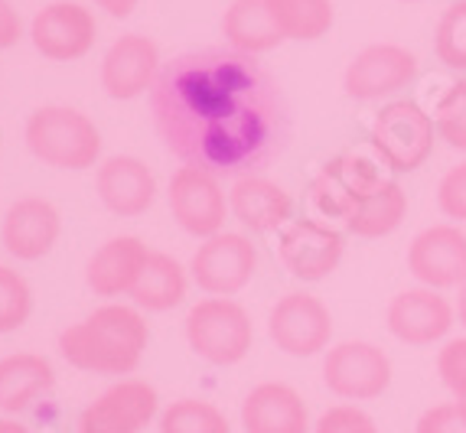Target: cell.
I'll return each instance as SVG.
<instances>
[{
	"mask_svg": "<svg viewBox=\"0 0 466 433\" xmlns=\"http://www.w3.org/2000/svg\"><path fill=\"white\" fill-rule=\"evenodd\" d=\"M160 140L177 160L216 176H255L290 144V108L258 55L228 46L170 59L150 88Z\"/></svg>",
	"mask_w": 466,
	"mask_h": 433,
	"instance_id": "6da1fadb",
	"label": "cell"
},
{
	"mask_svg": "<svg viewBox=\"0 0 466 433\" xmlns=\"http://www.w3.org/2000/svg\"><path fill=\"white\" fill-rule=\"evenodd\" d=\"M150 342V326L140 309L105 303L59 336V356L78 371L92 375H131Z\"/></svg>",
	"mask_w": 466,
	"mask_h": 433,
	"instance_id": "7a4b0ae2",
	"label": "cell"
},
{
	"mask_svg": "<svg viewBox=\"0 0 466 433\" xmlns=\"http://www.w3.org/2000/svg\"><path fill=\"white\" fill-rule=\"evenodd\" d=\"M26 147L56 170H92L101 156V134L88 115L66 105H46L26 117Z\"/></svg>",
	"mask_w": 466,
	"mask_h": 433,
	"instance_id": "3957f363",
	"label": "cell"
},
{
	"mask_svg": "<svg viewBox=\"0 0 466 433\" xmlns=\"http://www.w3.org/2000/svg\"><path fill=\"white\" fill-rule=\"evenodd\" d=\"M437 124L434 115L420 108L418 101H391L375 115L372 131V150L391 173H414L420 170L428 156L434 154Z\"/></svg>",
	"mask_w": 466,
	"mask_h": 433,
	"instance_id": "277c9868",
	"label": "cell"
},
{
	"mask_svg": "<svg viewBox=\"0 0 466 433\" xmlns=\"http://www.w3.org/2000/svg\"><path fill=\"white\" fill-rule=\"evenodd\" d=\"M187 342L202 362L238 365L251 352L255 326L232 297H206L189 309Z\"/></svg>",
	"mask_w": 466,
	"mask_h": 433,
	"instance_id": "5b68a950",
	"label": "cell"
},
{
	"mask_svg": "<svg viewBox=\"0 0 466 433\" xmlns=\"http://www.w3.org/2000/svg\"><path fill=\"white\" fill-rule=\"evenodd\" d=\"M323 385L342 401H375L391 385V358L375 342L350 339L327 348Z\"/></svg>",
	"mask_w": 466,
	"mask_h": 433,
	"instance_id": "8992f818",
	"label": "cell"
},
{
	"mask_svg": "<svg viewBox=\"0 0 466 433\" xmlns=\"http://www.w3.org/2000/svg\"><path fill=\"white\" fill-rule=\"evenodd\" d=\"M258 267V251L248 235L218 232L202 238L189 261V277L209 297H235L251 284Z\"/></svg>",
	"mask_w": 466,
	"mask_h": 433,
	"instance_id": "52a82bcc",
	"label": "cell"
},
{
	"mask_svg": "<svg viewBox=\"0 0 466 433\" xmlns=\"http://www.w3.org/2000/svg\"><path fill=\"white\" fill-rule=\"evenodd\" d=\"M268 336L284 356L294 358H313L319 352H327L329 339H333V317L329 307L319 297L303 294H284L271 307L268 317Z\"/></svg>",
	"mask_w": 466,
	"mask_h": 433,
	"instance_id": "ba28073f",
	"label": "cell"
},
{
	"mask_svg": "<svg viewBox=\"0 0 466 433\" xmlns=\"http://www.w3.org/2000/svg\"><path fill=\"white\" fill-rule=\"evenodd\" d=\"M167 202L177 218V225L193 238H212L222 232L228 212V199L218 186L216 173H206L199 166H179L167 186Z\"/></svg>",
	"mask_w": 466,
	"mask_h": 433,
	"instance_id": "9c48e42d",
	"label": "cell"
},
{
	"mask_svg": "<svg viewBox=\"0 0 466 433\" xmlns=\"http://www.w3.org/2000/svg\"><path fill=\"white\" fill-rule=\"evenodd\" d=\"M381 186V173L369 156L339 154L319 166L310 183V202L319 216L346 218Z\"/></svg>",
	"mask_w": 466,
	"mask_h": 433,
	"instance_id": "30bf717a",
	"label": "cell"
},
{
	"mask_svg": "<svg viewBox=\"0 0 466 433\" xmlns=\"http://www.w3.org/2000/svg\"><path fill=\"white\" fill-rule=\"evenodd\" d=\"M342 251H346L342 232H336L333 225L319 222V218H294L288 228H280V264L297 280L317 284V280L329 277L339 267Z\"/></svg>",
	"mask_w": 466,
	"mask_h": 433,
	"instance_id": "8fae6325",
	"label": "cell"
},
{
	"mask_svg": "<svg viewBox=\"0 0 466 433\" xmlns=\"http://www.w3.org/2000/svg\"><path fill=\"white\" fill-rule=\"evenodd\" d=\"M418 78V55L398 43H375L346 65L342 88L356 101H379L408 88Z\"/></svg>",
	"mask_w": 466,
	"mask_h": 433,
	"instance_id": "7c38bea8",
	"label": "cell"
},
{
	"mask_svg": "<svg viewBox=\"0 0 466 433\" xmlns=\"http://www.w3.org/2000/svg\"><path fill=\"white\" fill-rule=\"evenodd\" d=\"M157 388L140 378H125L78 414L76 433H140L157 418Z\"/></svg>",
	"mask_w": 466,
	"mask_h": 433,
	"instance_id": "4fadbf2b",
	"label": "cell"
},
{
	"mask_svg": "<svg viewBox=\"0 0 466 433\" xmlns=\"http://www.w3.org/2000/svg\"><path fill=\"white\" fill-rule=\"evenodd\" d=\"M408 271L420 287L451 290L466 277V232L460 225H431L408 245Z\"/></svg>",
	"mask_w": 466,
	"mask_h": 433,
	"instance_id": "5bb4252c",
	"label": "cell"
},
{
	"mask_svg": "<svg viewBox=\"0 0 466 433\" xmlns=\"http://www.w3.org/2000/svg\"><path fill=\"white\" fill-rule=\"evenodd\" d=\"M98 36L95 14L72 0H56L43 7L30 24V39L36 53L49 62H76L88 55Z\"/></svg>",
	"mask_w": 466,
	"mask_h": 433,
	"instance_id": "9a60e30c",
	"label": "cell"
},
{
	"mask_svg": "<svg viewBox=\"0 0 466 433\" xmlns=\"http://www.w3.org/2000/svg\"><path fill=\"white\" fill-rule=\"evenodd\" d=\"M453 319H457V307L441 290H431V287L401 290L398 297H391L389 313H385L389 333L414 348L441 342L453 329Z\"/></svg>",
	"mask_w": 466,
	"mask_h": 433,
	"instance_id": "2e32d148",
	"label": "cell"
},
{
	"mask_svg": "<svg viewBox=\"0 0 466 433\" xmlns=\"http://www.w3.org/2000/svg\"><path fill=\"white\" fill-rule=\"evenodd\" d=\"M160 49L150 36L125 33L101 59V88L115 101H131L150 92L160 76Z\"/></svg>",
	"mask_w": 466,
	"mask_h": 433,
	"instance_id": "e0dca14e",
	"label": "cell"
},
{
	"mask_svg": "<svg viewBox=\"0 0 466 433\" xmlns=\"http://www.w3.org/2000/svg\"><path fill=\"white\" fill-rule=\"evenodd\" d=\"M59 232H63V218L53 202L39 199V196H24L4 216L0 241L16 261H39L56 247Z\"/></svg>",
	"mask_w": 466,
	"mask_h": 433,
	"instance_id": "ac0fdd59",
	"label": "cell"
},
{
	"mask_svg": "<svg viewBox=\"0 0 466 433\" xmlns=\"http://www.w3.org/2000/svg\"><path fill=\"white\" fill-rule=\"evenodd\" d=\"M98 199L101 206L117 218H137L154 206L157 199V179L150 166L137 156L117 154L98 166Z\"/></svg>",
	"mask_w": 466,
	"mask_h": 433,
	"instance_id": "d6986e66",
	"label": "cell"
},
{
	"mask_svg": "<svg viewBox=\"0 0 466 433\" xmlns=\"http://www.w3.org/2000/svg\"><path fill=\"white\" fill-rule=\"evenodd\" d=\"M245 433H310V410L284 381H261L241 401Z\"/></svg>",
	"mask_w": 466,
	"mask_h": 433,
	"instance_id": "ffe728a7",
	"label": "cell"
},
{
	"mask_svg": "<svg viewBox=\"0 0 466 433\" xmlns=\"http://www.w3.org/2000/svg\"><path fill=\"white\" fill-rule=\"evenodd\" d=\"M228 212L241 222V228H248L255 235L280 232L294 222V199L284 186L274 179L261 176H241L235 179L232 193H228Z\"/></svg>",
	"mask_w": 466,
	"mask_h": 433,
	"instance_id": "44dd1931",
	"label": "cell"
},
{
	"mask_svg": "<svg viewBox=\"0 0 466 433\" xmlns=\"http://www.w3.org/2000/svg\"><path fill=\"white\" fill-rule=\"evenodd\" d=\"M147 245L134 235L111 238L92 255L86 267V284L95 297H125L140 280V271L147 267Z\"/></svg>",
	"mask_w": 466,
	"mask_h": 433,
	"instance_id": "7402d4cb",
	"label": "cell"
},
{
	"mask_svg": "<svg viewBox=\"0 0 466 433\" xmlns=\"http://www.w3.org/2000/svg\"><path fill=\"white\" fill-rule=\"evenodd\" d=\"M53 381L56 371L49 358L33 356V352H16V356L0 358V410L20 414L36 398L46 395Z\"/></svg>",
	"mask_w": 466,
	"mask_h": 433,
	"instance_id": "603a6c76",
	"label": "cell"
},
{
	"mask_svg": "<svg viewBox=\"0 0 466 433\" xmlns=\"http://www.w3.org/2000/svg\"><path fill=\"white\" fill-rule=\"evenodd\" d=\"M222 36H226L228 49L245 55L271 53L284 43L268 14V0H232L222 16Z\"/></svg>",
	"mask_w": 466,
	"mask_h": 433,
	"instance_id": "cb8c5ba5",
	"label": "cell"
},
{
	"mask_svg": "<svg viewBox=\"0 0 466 433\" xmlns=\"http://www.w3.org/2000/svg\"><path fill=\"white\" fill-rule=\"evenodd\" d=\"M183 297H187V271H183V264L170 255L150 251L147 267L140 271V280L131 290L134 307L147 309V313H167V309L179 307Z\"/></svg>",
	"mask_w": 466,
	"mask_h": 433,
	"instance_id": "d4e9b609",
	"label": "cell"
},
{
	"mask_svg": "<svg viewBox=\"0 0 466 433\" xmlns=\"http://www.w3.org/2000/svg\"><path fill=\"white\" fill-rule=\"evenodd\" d=\"M404 216H408V193L395 179H381L379 189L346 218V232L356 238H385L401 228Z\"/></svg>",
	"mask_w": 466,
	"mask_h": 433,
	"instance_id": "484cf974",
	"label": "cell"
},
{
	"mask_svg": "<svg viewBox=\"0 0 466 433\" xmlns=\"http://www.w3.org/2000/svg\"><path fill=\"white\" fill-rule=\"evenodd\" d=\"M268 14L284 39L313 43L336 24L333 0H268Z\"/></svg>",
	"mask_w": 466,
	"mask_h": 433,
	"instance_id": "4316f807",
	"label": "cell"
},
{
	"mask_svg": "<svg viewBox=\"0 0 466 433\" xmlns=\"http://www.w3.org/2000/svg\"><path fill=\"white\" fill-rule=\"evenodd\" d=\"M160 433H232V424L216 404L179 398L160 410Z\"/></svg>",
	"mask_w": 466,
	"mask_h": 433,
	"instance_id": "83f0119b",
	"label": "cell"
},
{
	"mask_svg": "<svg viewBox=\"0 0 466 433\" xmlns=\"http://www.w3.org/2000/svg\"><path fill=\"white\" fill-rule=\"evenodd\" d=\"M437 59L453 72H466V0H453L434 30Z\"/></svg>",
	"mask_w": 466,
	"mask_h": 433,
	"instance_id": "f1b7e54d",
	"label": "cell"
},
{
	"mask_svg": "<svg viewBox=\"0 0 466 433\" xmlns=\"http://www.w3.org/2000/svg\"><path fill=\"white\" fill-rule=\"evenodd\" d=\"M437 137L453 150H466V78H457L447 92L437 98L434 108Z\"/></svg>",
	"mask_w": 466,
	"mask_h": 433,
	"instance_id": "f546056e",
	"label": "cell"
},
{
	"mask_svg": "<svg viewBox=\"0 0 466 433\" xmlns=\"http://www.w3.org/2000/svg\"><path fill=\"white\" fill-rule=\"evenodd\" d=\"M33 313V294L30 284L16 271L0 264V336L16 333Z\"/></svg>",
	"mask_w": 466,
	"mask_h": 433,
	"instance_id": "4dcf8cb0",
	"label": "cell"
},
{
	"mask_svg": "<svg viewBox=\"0 0 466 433\" xmlns=\"http://www.w3.org/2000/svg\"><path fill=\"white\" fill-rule=\"evenodd\" d=\"M437 375L453 398H466V336L443 342L437 352Z\"/></svg>",
	"mask_w": 466,
	"mask_h": 433,
	"instance_id": "1f68e13d",
	"label": "cell"
},
{
	"mask_svg": "<svg viewBox=\"0 0 466 433\" xmlns=\"http://www.w3.org/2000/svg\"><path fill=\"white\" fill-rule=\"evenodd\" d=\"M313 433H381L375 420L356 404H336L323 410V418L313 424Z\"/></svg>",
	"mask_w": 466,
	"mask_h": 433,
	"instance_id": "d6a6232c",
	"label": "cell"
},
{
	"mask_svg": "<svg viewBox=\"0 0 466 433\" xmlns=\"http://www.w3.org/2000/svg\"><path fill=\"white\" fill-rule=\"evenodd\" d=\"M437 206L453 222H466V163L453 166L441 176L437 186Z\"/></svg>",
	"mask_w": 466,
	"mask_h": 433,
	"instance_id": "836d02e7",
	"label": "cell"
},
{
	"mask_svg": "<svg viewBox=\"0 0 466 433\" xmlns=\"http://www.w3.org/2000/svg\"><path fill=\"white\" fill-rule=\"evenodd\" d=\"M414 433H466V420L460 418L457 401L447 404H434L418 418Z\"/></svg>",
	"mask_w": 466,
	"mask_h": 433,
	"instance_id": "e575fe53",
	"label": "cell"
},
{
	"mask_svg": "<svg viewBox=\"0 0 466 433\" xmlns=\"http://www.w3.org/2000/svg\"><path fill=\"white\" fill-rule=\"evenodd\" d=\"M20 36H24L20 16L10 7V0H0V49H10Z\"/></svg>",
	"mask_w": 466,
	"mask_h": 433,
	"instance_id": "d590c367",
	"label": "cell"
},
{
	"mask_svg": "<svg viewBox=\"0 0 466 433\" xmlns=\"http://www.w3.org/2000/svg\"><path fill=\"white\" fill-rule=\"evenodd\" d=\"M95 7L105 10L108 16H115V20H125V16L134 14V7H137V0H95Z\"/></svg>",
	"mask_w": 466,
	"mask_h": 433,
	"instance_id": "8d00e7d4",
	"label": "cell"
},
{
	"mask_svg": "<svg viewBox=\"0 0 466 433\" xmlns=\"http://www.w3.org/2000/svg\"><path fill=\"white\" fill-rule=\"evenodd\" d=\"M453 307H457V317H460V323L466 326V277H463V284L457 287V303H453Z\"/></svg>",
	"mask_w": 466,
	"mask_h": 433,
	"instance_id": "74e56055",
	"label": "cell"
},
{
	"mask_svg": "<svg viewBox=\"0 0 466 433\" xmlns=\"http://www.w3.org/2000/svg\"><path fill=\"white\" fill-rule=\"evenodd\" d=\"M0 433H30V430H26L20 420H7V418H4V420H0Z\"/></svg>",
	"mask_w": 466,
	"mask_h": 433,
	"instance_id": "f35d334b",
	"label": "cell"
},
{
	"mask_svg": "<svg viewBox=\"0 0 466 433\" xmlns=\"http://www.w3.org/2000/svg\"><path fill=\"white\" fill-rule=\"evenodd\" d=\"M457 410H460V418L466 420V398H457Z\"/></svg>",
	"mask_w": 466,
	"mask_h": 433,
	"instance_id": "ab89813d",
	"label": "cell"
},
{
	"mask_svg": "<svg viewBox=\"0 0 466 433\" xmlns=\"http://www.w3.org/2000/svg\"><path fill=\"white\" fill-rule=\"evenodd\" d=\"M404 4H418V0H404Z\"/></svg>",
	"mask_w": 466,
	"mask_h": 433,
	"instance_id": "60d3db41",
	"label": "cell"
}]
</instances>
